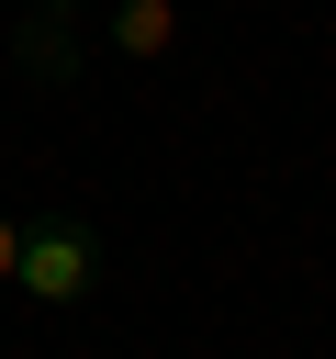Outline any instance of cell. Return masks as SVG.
Instances as JSON below:
<instances>
[{"label":"cell","instance_id":"cell-3","mask_svg":"<svg viewBox=\"0 0 336 359\" xmlns=\"http://www.w3.org/2000/svg\"><path fill=\"white\" fill-rule=\"evenodd\" d=\"M179 45V0H112V56L123 67H157Z\"/></svg>","mask_w":336,"mask_h":359},{"label":"cell","instance_id":"cell-2","mask_svg":"<svg viewBox=\"0 0 336 359\" xmlns=\"http://www.w3.org/2000/svg\"><path fill=\"white\" fill-rule=\"evenodd\" d=\"M11 67H22L34 90H78V67H90V56H78V22H67V11H22V22H11Z\"/></svg>","mask_w":336,"mask_h":359},{"label":"cell","instance_id":"cell-1","mask_svg":"<svg viewBox=\"0 0 336 359\" xmlns=\"http://www.w3.org/2000/svg\"><path fill=\"white\" fill-rule=\"evenodd\" d=\"M11 280H22V303H45V314L90 303V292L112 280V236H101V213H90V202H34V213H22V258H11Z\"/></svg>","mask_w":336,"mask_h":359},{"label":"cell","instance_id":"cell-5","mask_svg":"<svg viewBox=\"0 0 336 359\" xmlns=\"http://www.w3.org/2000/svg\"><path fill=\"white\" fill-rule=\"evenodd\" d=\"M22 11H67V22H90V11H101V0H22Z\"/></svg>","mask_w":336,"mask_h":359},{"label":"cell","instance_id":"cell-4","mask_svg":"<svg viewBox=\"0 0 336 359\" xmlns=\"http://www.w3.org/2000/svg\"><path fill=\"white\" fill-rule=\"evenodd\" d=\"M11 258H22V213L0 202V280H11Z\"/></svg>","mask_w":336,"mask_h":359}]
</instances>
